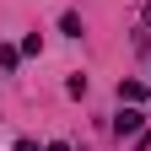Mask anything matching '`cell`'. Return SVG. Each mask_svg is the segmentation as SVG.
I'll return each instance as SVG.
<instances>
[{"instance_id": "7a4b0ae2", "label": "cell", "mask_w": 151, "mask_h": 151, "mask_svg": "<svg viewBox=\"0 0 151 151\" xmlns=\"http://www.w3.org/2000/svg\"><path fill=\"white\" fill-rule=\"evenodd\" d=\"M140 97H146V86H140V81H119V103H129V108H135Z\"/></svg>"}, {"instance_id": "277c9868", "label": "cell", "mask_w": 151, "mask_h": 151, "mask_svg": "<svg viewBox=\"0 0 151 151\" xmlns=\"http://www.w3.org/2000/svg\"><path fill=\"white\" fill-rule=\"evenodd\" d=\"M0 65H6V70H16V49H11V43H0Z\"/></svg>"}, {"instance_id": "8992f818", "label": "cell", "mask_w": 151, "mask_h": 151, "mask_svg": "<svg viewBox=\"0 0 151 151\" xmlns=\"http://www.w3.org/2000/svg\"><path fill=\"white\" fill-rule=\"evenodd\" d=\"M43 151H70V146H65V140H49V146H43Z\"/></svg>"}, {"instance_id": "5b68a950", "label": "cell", "mask_w": 151, "mask_h": 151, "mask_svg": "<svg viewBox=\"0 0 151 151\" xmlns=\"http://www.w3.org/2000/svg\"><path fill=\"white\" fill-rule=\"evenodd\" d=\"M16 151H38V140H16Z\"/></svg>"}, {"instance_id": "52a82bcc", "label": "cell", "mask_w": 151, "mask_h": 151, "mask_svg": "<svg viewBox=\"0 0 151 151\" xmlns=\"http://www.w3.org/2000/svg\"><path fill=\"white\" fill-rule=\"evenodd\" d=\"M146 27H151V6H146Z\"/></svg>"}, {"instance_id": "6da1fadb", "label": "cell", "mask_w": 151, "mask_h": 151, "mask_svg": "<svg viewBox=\"0 0 151 151\" xmlns=\"http://www.w3.org/2000/svg\"><path fill=\"white\" fill-rule=\"evenodd\" d=\"M140 124H146V113H140V108H119V119H113V129H119V135H135Z\"/></svg>"}, {"instance_id": "3957f363", "label": "cell", "mask_w": 151, "mask_h": 151, "mask_svg": "<svg viewBox=\"0 0 151 151\" xmlns=\"http://www.w3.org/2000/svg\"><path fill=\"white\" fill-rule=\"evenodd\" d=\"M60 32H70V38H81V16H76V11H65V16H60Z\"/></svg>"}]
</instances>
